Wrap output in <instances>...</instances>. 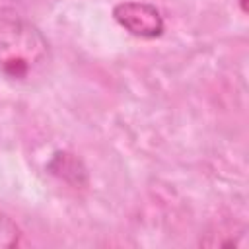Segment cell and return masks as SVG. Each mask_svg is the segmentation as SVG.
Listing matches in <instances>:
<instances>
[{"label": "cell", "instance_id": "obj_1", "mask_svg": "<svg viewBox=\"0 0 249 249\" xmlns=\"http://www.w3.org/2000/svg\"><path fill=\"white\" fill-rule=\"evenodd\" d=\"M49 56L43 33L19 18L0 16V72L10 78H25Z\"/></svg>", "mask_w": 249, "mask_h": 249}, {"label": "cell", "instance_id": "obj_2", "mask_svg": "<svg viewBox=\"0 0 249 249\" xmlns=\"http://www.w3.org/2000/svg\"><path fill=\"white\" fill-rule=\"evenodd\" d=\"M115 21L124 27L130 35L142 39L160 37L163 31V18L160 10L146 2H123L113 10Z\"/></svg>", "mask_w": 249, "mask_h": 249}, {"label": "cell", "instance_id": "obj_3", "mask_svg": "<svg viewBox=\"0 0 249 249\" xmlns=\"http://www.w3.org/2000/svg\"><path fill=\"white\" fill-rule=\"evenodd\" d=\"M19 239H21V230L18 228V224L10 216L0 212V249L16 247Z\"/></svg>", "mask_w": 249, "mask_h": 249}, {"label": "cell", "instance_id": "obj_4", "mask_svg": "<svg viewBox=\"0 0 249 249\" xmlns=\"http://www.w3.org/2000/svg\"><path fill=\"white\" fill-rule=\"evenodd\" d=\"M4 4H6V0H0V8H2V6H4Z\"/></svg>", "mask_w": 249, "mask_h": 249}]
</instances>
